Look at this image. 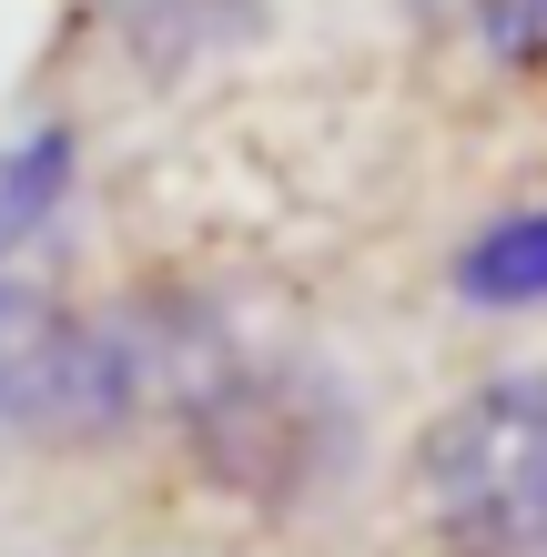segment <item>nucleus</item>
<instances>
[{"label": "nucleus", "mask_w": 547, "mask_h": 557, "mask_svg": "<svg viewBox=\"0 0 547 557\" xmlns=\"http://www.w3.org/2000/svg\"><path fill=\"white\" fill-rule=\"evenodd\" d=\"M82 11L142 82H183L264 30V0H82Z\"/></svg>", "instance_id": "20e7f679"}, {"label": "nucleus", "mask_w": 547, "mask_h": 557, "mask_svg": "<svg viewBox=\"0 0 547 557\" xmlns=\"http://www.w3.org/2000/svg\"><path fill=\"white\" fill-rule=\"evenodd\" d=\"M487 41L518 72H547V0H487Z\"/></svg>", "instance_id": "0eeeda50"}, {"label": "nucleus", "mask_w": 547, "mask_h": 557, "mask_svg": "<svg viewBox=\"0 0 547 557\" xmlns=\"http://www.w3.org/2000/svg\"><path fill=\"white\" fill-rule=\"evenodd\" d=\"M142 345V396L163 385L192 456H203L213 486H234L253 507H304L325 497L356 456V416L325 385V366H295V355H253L223 324L192 314L183 335H133Z\"/></svg>", "instance_id": "f257e3e1"}, {"label": "nucleus", "mask_w": 547, "mask_h": 557, "mask_svg": "<svg viewBox=\"0 0 547 557\" xmlns=\"http://www.w3.org/2000/svg\"><path fill=\"white\" fill-rule=\"evenodd\" d=\"M457 294L487 314H527L547 305V203H518L497 223H476V244L457 253Z\"/></svg>", "instance_id": "39448f33"}, {"label": "nucleus", "mask_w": 547, "mask_h": 557, "mask_svg": "<svg viewBox=\"0 0 547 557\" xmlns=\"http://www.w3.org/2000/svg\"><path fill=\"white\" fill-rule=\"evenodd\" d=\"M142 406V345L0 274V425H112Z\"/></svg>", "instance_id": "7ed1b4c3"}, {"label": "nucleus", "mask_w": 547, "mask_h": 557, "mask_svg": "<svg viewBox=\"0 0 547 557\" xmlns=\"http://www.w3.org/2000/svg\"><path fill=\"white\" fill-rule=\"evenodd\" d=\"M82 183V143L72 122H30L21 143H0V253H21L30 234H51V213Z\"/></svg>", "instance_id": "423d86ee"}, {"label": "nucleus", "mask_w": 547, "mask_h": 557, "mask_svg": "<svg viewBox=\"0 0 547 557\" xmlns=\"http://www.w3.org/2000/svg\"><path fill=\"white\" fill-rule=\"evenodd\" d=\"M415 486L457 557H547V366L467 385L415 446Z\"/></svg>", "instance_id": "f03ea898"}]
</instances>
